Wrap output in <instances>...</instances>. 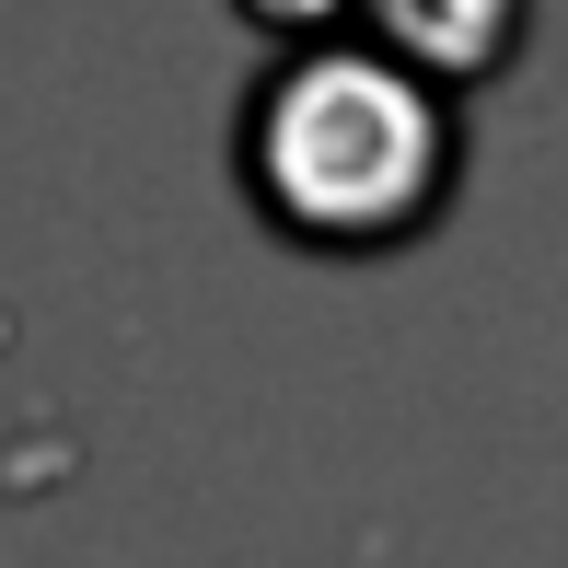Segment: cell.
I'll use <instances>...</instances> for the list:
<instances>
[{
  "label": "cell",
  "mask_w": 568,
  "mask_h": 568,
  "mask_svg": "<svg viewBox=\"0 0 568 568\" xmlns=\"http://www.w3.org/2000/svg\"><path fill=\"white\" fill-rule=\"evenodd\" d=\"M244 12H255V23H278V36H302V47H314L325 23H337V12H359V0H244Z\"/></svg>",
  "instance_id": "cell-3"
},
{
  "label": "cell",
  "mask_w": 568,
  "mask_h": 568,
  "mask_svg": "<svg viewBox=\"0 0 568 568\" xmlns=\"http://www.w3.org/2000/svg\"><path fill=\"white\" fill-rule=\"evenodd\" d=\"M464 174L453 93L395 47L314 36L244 93V186L302 244H406Z\"/></svg>",
  "instance_id": "cell-1"
},
{
  "label": "cell",
  "mask_w": 568,
  "mask_h": 568,
  "mask_svg": "<svg viewBox=\"0 0 568 568\" xmlns=\"http://www.w3.org/2000/svg\"><path fill=\"white\" fill-rule=\"evenodd\" d=\"M359 12H372V47H395L406 70L476 82V70L510 59V36H523L534 0H359Z\"/></svg>",
  "instance_id": "cell-2"
}]
</instances>
